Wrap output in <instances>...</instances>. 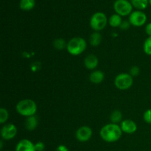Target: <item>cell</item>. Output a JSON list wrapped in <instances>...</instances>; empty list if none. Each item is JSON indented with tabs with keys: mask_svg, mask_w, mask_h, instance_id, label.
Here are the masks:
<instances>
[{
	"mask_svg": "<svg viewBox=\"0 0 151 151\" xmlns=\"http://www.w3.org/2000/svg\"><path fill=\"white\" fill-rule=\"evenodd\" d=\"M35 6V0H20L19 7L21 10L29 11L32 10Z\"/></svg>",
	"mask_w": 151,
	"mask_h": 151,
	"instance_id": "15",
	"label": "cell"
},
{
	"mask_svg": "<svg viewBox=\"0 0 151 151\" xmlns=\"http://www.w3.org/2000/svg\"><path fill=\"white\" fill-rule=\"evenodd\" d=\"M102 40L103 38L100 32H94L89 37V43L92 47H98L101 44Z\"/></svg>",
	"mask_w": 151,
	"mask_h": 151,
	"instance_id": "16",
	"label": "cell"
},
{
	"mask_svg": "<svg viewBox=\"0 0 151 151\" xmlns=\"http://www.w3.org/2000/svg\"><path fill=\"white\" fill-rule=\"evenodd\" d=\"M109 23L107 16L103 12H97L91 16L90 19V26L94 32L103 30Z\"/></svg>",
	"mask_w": 151,
	"mask_h": 151,
	"instance_id": "4",
	"label": "cell"
},
{
	"mask_svg": "<svg viewBox=\"0 0 151 151\" xmlns=\"http://www.w3.org/2000/svg\"><path fill=\"white\" fill-rule=\"evenodd\" d=\"M35 148L36 151H44L45 148V145L42 142H37L35 144Z\"/></svg>",
	"mask_w": 151,
	"mask_h": 151,
	"instance_id": "26",
	"label": "cell"
},
{
	"mask_svg": "<svg viewBox=\"0 0 151 151\" xmlns=\"http://www.w3.org/2000/svg\"><path fill=\"white\" fill-rule=\"evenodd\" d=\"M122 22V16L116 14V13L111 15V16H110V18L109 19V24L111 27H119V26L121 25Z\"/></svg>",
	"mask_w": 151,
	"mask_h": 151,
	"instance_id": "17",
	"label": "cell"
},
{
	"mask_svg": "<svg viewBox=\"0 0 151 151\" xmlns=\"http://www.w3.org/2000/svg\"><path fill=\"white\" fill-rule=\"evenodd\" d=\"M143 50L147 55H151V36H148L145 39L143 45Z\"/></svg>",
	"mask_w": 151,
	"mask_h": 151,
	"instance_id": "21",
	"label": "cell"
},
{
	"mask_svg": "<svg viewBox=\"0 0 151 151\" xmlns=\"http://www.w3.org/2000/svg\"><path fill=\"white\" fill-rule=\"evenodd\" d=\"M131 23L129 22V21H122V24L119 26L121 30H127V29H129L130 26H131Z\"/></svg>",
	"mask_w": 151,
	"mask_h": 151,
	"instance_id": "25",
	"label": "cell"
},
{
	"mask_svg": "<svg viewBox=\"0 0 151 151\" xmlns=\"http://www.w3.org/2000/svg\"><path fill=\"white\" fill-rule=\"evenodd\" d=\"M66 46H67V43L66 42L63 38H56L53 41V47L56 49V50H63L65 48H66Z\"/></svg>",
	"mask_w": 151,
	"mask_h": 151,
	"instance_id": "20",
	"label": "cell"
},
{
	"mask_svg": "<svg viewBox=\"0 0 151 151\" xmlns=\"http://www.w3.org/2000/svg\"><path fill=\"white\" fill-rule=\"evenodd\" d=\"M92 130L88 126H81L77 130L75 137L76 139L81 142H88L92 137Z\"/></svg>",
	"mask_w": 151,
	"mask_h": 151,
	"instance_id": "9",
	"label": "cell"
},
{
	"mask_svg": "<svg viewBox=\"0 0 151 151\" xmlns=\"http://www.w3.org/2000/svg\"><path fill=\"white\" fill-rule=\"evenodd\" d=\"M55 151H69V149L67 148L66 146L63 145H60L58 146Z\"/></svg>",
	"mask_w": 151,
	"mask_h": 151,
	"instance_id": "28",
	"label": "cell"
},
{
	"mask_svg": "<svg viewBox=\"0 0 151 151\" xmlns=\"http://www.w3.org/2000/svg\"><path fill=\"white\" fill-rule=\"evenodd\" d=\"M128 21L134 27H142L147 22V16L142 10H135L130 14Z\"/></svg>",
	"mask_w": 151,
	"mask_h": 151,
	"instance_id": "7",
	"label": "cell"
},
{
	"mask_svg": "<svg viewBox=\"0 0 151 151\" xmlns=\"http://www.w3.org/2000/svg\"><path fill=\"white\" fill-rule=\"evenodd\" d=\"M105 78V75L102 71L94 70L90 74L89 80L92 83L100 84L103 81Z\"/></svg>",
	"mask_w": 151,
	"mask_h": 151,
	"instance_id": "13",
	"label": "cell"
},
{
	"mask_svg": "<svg viewBox=\"0 0 151 151\" xmlns=\"http://www.w3.org/2000/svg\"><path fill=\"white\" fill-rule=\"evenodd\" d=\"M120 128L122 132L128 134H134L137 131V125L134 121L131 119H124L121 122Z\"/></svg>",
	"mask_w": 151,
	"mask_h": 151,
	"instance_id": "10",
	"label": "cell"
},
{
	"mask_svg": "<svg viewBox=\"0 0 151 151\" xmlns=\"http://www.w3.org/2000/svg\"><path fill=\"white\" fill-rule=\"evenodd\" d=\"M145 32L148 36H151V22L147 24L145 27Z\"/></svg>",
	"mask_w": 151,
	"mask_h": 151,
	"instance_id": "27",
	"label": "cell"
},
{
	"mask_svg": "<svg viewBox=\"0 0 151 151\" xmlns=\"http://www.w3.org/2000/svg\"><path fill=\"white\" fill-rule=\"evenodd\" d=\"M87 47V42L81 37H75L68 41L66 50L68 52L74 56L80 55L86 50Z\"/></svg>",
	"mask_w": 151,
	"mask_h": 151,
	"instance_id": "3",
	"label": "cell"
},
{
	"mask_svg": "<svg viewBox=\"0 0 151 151\" xmlns=\"http://www.w3.org/2000/svg\"><path fill=\"white\" fill-rule=\"evenodd\" d=\"M16 110L18 114L23 116H34L37 111V105L34 100L31 99L22 100L17 103Z\"/></svg>",
	"mask_w": 151,
	"mask_h": 151,
	"instance_id": "2",
	"label": "cell"
},
{
	"mask_svg": "<svg viewBox=\"0 0 151 151\" xmlns=\"http://www.w3.org/2000/svg\"><path fill=\"white\" fill-rule=\"evenodd\" d=\"M7 151H9V150H7Z\"/></svg>",
	"mask_w": 151,
	"mask_h": 151,
	"instance_id": "32",
	"label": "cell"
},
{
	"mask_svg": "<svg viewBox=\"0 0 151 151\" xmlns=\"http://www.w3.org/2000/svg\"><path fill=\"white\" fill-rule=\"evenodd\" d=\"M122 114L119 110H114L110 116V120L111 123L118 124L119 122H122Z\"/></svg>",
	"mask_w": 151,
	"mask_h": 151,
	"instance_id": "19",
	"label": "cell"
},
{
	"mask_svg": "<svg viewBox=\"0 0 151 151\" xmlns=\"http://www.w3.org/2000/svg\"><path fill=\"white\" fill-rule=\"evenodd\" d=\"M16 151H36L35 144L27 139L20 140L16 145Z\"/></svg>",
	"mask_w": 151,
	"mask_h": 151,
	"instance_id": "11",
	"label": "cell"
},
{
	"mask_svg": "<svg viewBox=\"0 0 151 151\" xmlns=\"http://www.w3.org/2000/svg\"><path fill=\"white\" fill-rule=\"evenodd\" d=\"M1 137L4 140L13 139L18 133V129L13 123H7L3 125L1 129Z\"/></svg>",
	"mask_w": 151,
	"mask_h": 151,
	"instance_id": "8",
	"label": "cell"
},
{
	"mask_svg": "<svg viewBox=\"0 0 151 151\" xmlns=\"http://www.w3.org/2000/svg\"><path fill=\"white\" fill-rule=\"evenodd\" d=\"M44 151H45V150H44Z\"/></svg>",
	"mask_w": 151,
	"mask_h": 151,
	"instance_id": "31",
	"label": "cell"
},
{
	"mask_svg": "<svg viewBox=\"0 0 151 151\" xmlns=\"http://www.w3.org/2000/svg\"><path fill=\"white\" fill-rule=\"evenodd\" d=\"M140 73V69L137 66H134L130 69L129 70V74L131 76L134 78V77H137L139 75Z\"/></svg>",
	"mask_w": 151,
	"mask_h": 151,
	"instance_id": "24",
	"label": "cell"
},
{
	"mask_svg": "<svg viewBox=\"0 0 151 151\" xmlns=\"http://www.w3.org/2000/svg\"><path fill=\"white\" fill-rule=\"evenodd\" d=\"M149 4H150L151 5V0H149Z\"/></svg>",
	"mask_w": 151,
	"mask_h": 151,
	"instance_id": "30",
	"label": "cell"
},
{
	"mask_svg": "<svg viewBox=\"0 0 151 151\" xmlns=\"http://www.w3.org/2000/svg\"><path fill=\"white\" fill-rule=\"evenodd\" d=\"M143 119L146 123L151 125V109H147L145 111L143 114Z\"/></svg>",
	"mask_w": 151,
	"mask_h": 151,
	"instance_id": "23",
	"label": "cell"
},
{
	"mask_svg": "<svg viewBox=\"0 0 151 151\" xmlns=\"http://www.w3.org/2000/svg\"><path fill=\"white\" fill-rule=\"evenodd\" d=\"M133 7L137 9V10H143L147 8L149 4V0H130Z\"/></svg>",
	"mask_w": 151,
	"mask_h": 151,
	"instance_id": "18",
	"label": "cell"
},
{
	"mask_svg": "<svg viewBox=\"0 0 151 151\" xmlns=\"http://www.w3.org/2000/svg\"><path fill=\"white\" fill-rule=\"evenodd\" d=\"M38 124V119H37V117L35 115L34 116H28V117H27L26 120H25V128H26L27 131H32L37 128Z\"/></svg>",
	"mask_w": 151,
	"mask_h": 151,
	"instance_id": "14",
	"label": "cell"
},
{
	"mask_svg": "<svg viewBox=\"0 0 151 151\" xmlns=\"http://www.w3.org/2000/svg\"><path fill=\"white\" fill-rule=\"evenodd\" d=\"M0 143H1V147H0V148H1V149H2V147H3V143H2V140H1V141L0 142Z\"/></svg>",
	"mask_w": 151,
	"mask_h": 151,
	"instance_id": "29",
	"label": "cell"
},
{
	"mask_svg": "<svg viewBox=\"0 0 151 151\" xmlns=\"http://www.w3.org/2000/svg\"><path fill=\"white\" fill-rule=\"evenodd\" d=\"M122 131L120 125L118 124L109 123L104 125L100 129V135L102 139L106 142H115L121 138L122 134Z\"/></svg>",
	"mask_w": 151,
	"mask_h": 151,
	"instance_id": "1",
	"label": "cell"
},
{
	"mask_svg": "<svg viewBox=\"0 0 151 151\" xmlns=\"http://www.w3.org/2000/svg\"><path fill=\"white\" fill-rule=\"evenodd\" d=\"M9 118V113L4 108L0 109V124H4Z\"/></svg>",
	"mask_w": 151,
	"mask_h": 151,
	"instance_id": "22",
	"label": "cell"
},
{
	"mask_svg": "<svg viewBox=\"0 0 151 151\" xmlns=\"http://www.w3.org/2000/svg\"><path fill=\"white\" fill-rule=\"evenodd\" d=\"M114 9L116 14L120 16H130L133 12V5L128 0H116L114 4Z\"/></svg>",
	"mask_w": 151,
	"mask_h": 151,
	"instance_id": "6",
	"label": "cell"
},
{
	"mask_svg": "<svg viewBox=\"0 0 151 151\" xmlns=\"http://www.w3.org/2000/svg\"><path fill=\"white\" fill-rule=\"evenodd\" d=\"M134 79L129 73H121L116 75L114 79V85L118 89L128 90L132 86Z\"/></svg>",
	"mask_w": 151,
	"mask_h": 151,
	"instance_id": "5",
	"label": "cell"
},
{
	"mask_svg": "<svg viewBox=\"0 0 151 151\" xmlns=\"http://www.w3.org/2000/svg\"><path fill=\"white\" fill-rule=\"evenodd\" d=\"M99 60L96 55L93 54H90L87 55L84 59V65L86 68L89 70H93L96 69L97 66H98Z\"/></svg>",
	"mask_w": 151,
	"mask_h": 151,
	"instance_id": "12",
	"label": "cell"
}]
</instances>
